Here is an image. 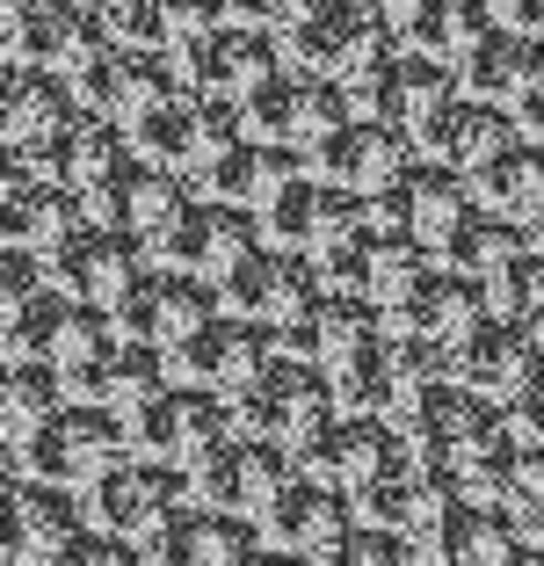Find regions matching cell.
Wrapping results in <instances>:
<instances>
[{
	"label": "cell",
	"mask_w": 544,
	"mask_h": 566,
	"mask_svg": "<svg viewBox=\"0 0 544 566\" xmlns=\"http://www.w3.org/2000/svg\"><path fill=\"white\" fill-rule=\"evenodd\" d=\"M0 566H30V559H8V552H0Z\"/></svg>",
	"instance_id": "91938a15"
},
{
	"label": "cell",
	"mask_w": 544,
	"mask_h": 566,
	"mask_svg": "<svg viewBox=\"0 0 544 566\" xmlns=\"http://www.w3.org/2000/svg\"><path fill=\"white\" fill-rule=\"evenodd\" d=\"M537 73H544V36L509 30V22H494V30L458 59V87L479 95V102H515Z\"/></svg>",
	"instance_id": "d4e9b609"
},
{
	"label": "cell",
	"mask_w": 544,
	"mask_h": 566,
	"mask_svg": "<svg viewBox=\"0 0 544 566\" xmlns=\"http://www.w3.org/2000/svg\"><path fill=\"white\" fill-rule=\"evenodd\" d=\"M501 566H544V545H537V537H523V545H515Z\"/></svg>",
	"instance_id": "11a10c76"
},
{
	"label": "cell",
	"mask_w": 544,
	"mask_h": 566,
	"mask_svg": "<svg viewBox=\"0 0 544 566\" xmlns=\"http://www.w3.org/2000/svg\"><path fill=\"white\" fill-rule=\"evenodd\" d=\"M283 36L276 30H254V22H226V30L211 36H189V44H175V73L189 95H248L254 81H269V73L283 66Z\"/></svg>",
	"instance_id": "8fae6325"
},
{
	"label": "cell",
	"mask_w": 544,
	"mask_h": 566,
	"mask_svg": "<svg viewBox=\"0 0 544 566\" xmlns=\"http://www.w3.org/2000/svg\"><path fill=\"white\" fill-rule=\"evenodd\" d=\"M44 566H138V545L132 537H116V531H81V537H66V545L51 552Z\"/></svg>",
	"instance_id": "7bdbcfd3"
},
{
	"label": "cell",
	"mask_w": 544,
	"mask_h": 566,
	"mask_svg": "<svg viewBox=\"0 0 544 566\" xmlns=\"http://www.w3.org/2000/svg\"><path fill=\"white\" fill-rule=\"evenodd\" d=\"M320 197H327V182H320L313 167H305V175H291V182H283L276 197L262 203L269 240H283V248H305V240H313V226H320Z\"/></svg>",
	"instance_id": "8d00e7d4"
},
{
	"label": "cell",
	"mask_w": 544,
	"mask_h": 566,
	"mask_svg": "<svg viewBox=\"0 0 544 566\" xmlns=\"http://www.w3.org/2000/svg\"><path fill=\"white\" fill-rule=\"evenodd\" d=\"M44 254L36 248H8V240H0V319L15 313L22 298H36V291H44Z\"/></svg>",
	"instance_id": "ee69618b"
},
{
	"label": "cell",
	"mask_w": 544,
	"mask_h": 566,
	"mask_svg": "<svg viewBox=\"0 0 544 566\" xmlns=\"http://www.w3.org/2000/svg\"><path fill=\"white\" fill-rule=\"evenodd\" d=\"M232 22V0H167V51L189 36H211Z\"/></svg>",
	"instance_id": "f6af8a7d"
},
{
	"label": "cell",
	"mask_w": 544,
	"mask_h": 566,
	"mask_svg": "<svg viewBox=\"0 0 544 566\" xmlns=\"http://www.w3.org/2000/svg\"><path fill=\"white\" fill-rule=\"evenodd\" d=\"M8 44H15V59H30V66L73 73L81 59H95V51L109 44V30H102L95 0H30V8L8 15Z\"/></svg>",
	"instance_id": "2e32d148"
},
{
	"label": "cell",
	"mask_w": 544,
	"mask_h": 566,
	"mask_svg": "<svg viewBox=\"0 0 544 566\" xmlns=\"http://www.w3.org/2000/svg\"><path fill=\"white\" fill-rule=\"evenodd\" d=\"M464 494L472 501H494V509H523L530 494H544V443H530L523 429L494 421V429L479 436L464 450Z\"/></svg>",
	"instance_id": "7402d4cb"
},
{
	"label": "cell",
	"mask_w": 544,
	"mask_h": 566,
	"mask_svg": "<svg viewBox=\"0 0 544 566\" xmlns=\"http://www.w3.org/2000/svg\"><path fill=\"white\" fill-rule=\"evenodd\" d=\"M348 415H393V327H370L334 364H320Z\"/></svg>",
	"instance_id": "f1b7e54d"
},
{
	"label": "cell",
	"mask_w": 544,
	"mask_h": 566,
	"mask_svg": "<svg viewBox=\"0 0 544 566\" xmlns=\"http://www.w3.org/2000/svg\"><path fill=\"white\" fill-rule=\"evenodd\" d=\"M248 523L254 516H240V509H211V501L189 494L138 552H146L153 566H232L240 552H254Z\"/></svg>",
	"instance_id": "ac0fdd59"
},
{
	"label": "cell",
	"mask_w": 544,
	"mask_h": 566,
	"mask_svg": "<svg viewBox=\"0 0 544 566\" xmlns=\"http://www.w3.org/2000/svg\"><path fill=\"white\" fill-rule=\"evenodd\" d=\"M515 254H530V226H523V218H509V211H494V203H479V197H472V211H464L458 226L443 233L436 262H443V269H458V276H472V283H487L494 269H509Z\"/></svg>",
	"instance_id": "484cf974"
},
{
	"label": "cell",
	"mask_w": 544,
	"mask_h": 566,
	"mask_svg": "<svg viewBox=\"0 0 544 566\" xmlns=\"http://www.w3.org/2000/svg\"><path fill=\"white\" fill-rule=\"evenodd\" d=\"M414 545H421V559H429V566H501L515 545H523V516L464 494L458 509H443V516L414 537Z\"/></svg>",
	"instance_id": "d6986e66"
},
{
	"label": "cell",
	"mask_w": 544,
	"mask_h": 566,
	"mask_svg": "<svg viewBox=\"0 0 544 566\" xmlns=\"http://www.w3.org/2000/svg\"><path fill=\"white\" fill-rule=\"evenodd\" d=\"M262 233H269L262 211H248V203H226V197L189 203V197H181V211L167 218L146 248H153V262H160V269H189V276L226 283L232 269L262 248Z\"/></svg>",
	"instance_id": "3957f363"
},
{
	"label": "cell",
	"mask_w": 544,
	"mask_h": 566,
	"mask_svg": "<svg viewBox=\"0 0 544 566\" xmlns=\"http://www.w3.org/2000/svg\"><path fill=\"white\" fill-rule=\"evenodd\" d=\"M487 319V298H479V283L458 276V269L436 262L429 276L407 291V305L399 313H385V327H407V334H429V342H443V349H458L464 334Z\"/></svg>",
	"instance_id": "cb8c5ba5"
},
{
	"label": "cell",
	"mask_w": 544,
	"mask_h": 566,
	"mask_svg": "<svg viewBox=\"0 0 544 566\" xmlns=\"http://www.w3.org/2000/svg\"><path fill=\"white\" fill-rule=\"evenodd\" d=\"M509 429H523L530 443H544V378H530L523 392L509 400Z\"/></svg>",
	"instance_id": "bcb514c9"
},
{
	"label": "cell",
	"mask_w": 544,
	"mask_h": 566,
	"mask_svg": "<svg viewBox=\"0 0 544 566\" xmlns=\"http://www.w3.org/2000/svg\"><path fill=\"white\" fill-rule=\"evenodd\" d=\"M385 36H399V30H385L363 0H327V8H313L297 30H283V59L305 66V73H348L363 51H378Z\"/></svg>",
	"instance_id": "ffe728a7"
},
{
	"label": "cell",
	"mask_w": 544,
	"mask_h": 566,
	"mask_svg": "<svg viewBox=\"0 0 544 566\" xmlns=\"http://www.w3.org/2000/svg\"><path fill=\"white\" fill-rule=\"evenodd\" d=\"M66 313H73V298L59 291V283H44L36 298H22L15 313L0 319V342H8V356H59V334H66Z\"/></svg>",
	"instance_id": "e575fe53"
},
{
	"label": "cell",
	"mask_w": 544,
	"mask_h": 566,
	"mask_svg": "<svg viewBox=\"0 0 544 566\" xmlns=\"http://www.w3.org/2000/svg\"><path fill=\"white\" fill-rule=\"evenodd\" d=\"M523 319L544 334V248L523 254Z\"/></svg>",
	"instance_id": "7dc6e473"
},
{
	"label": "cell",
	"mask_w": 544,
	"mask_h": 566,
	"mask_svg": "<svg viewBox=\"0 0 544 566\" xmlns=\"http://www.w3.org/2000/svg\"><path fill=\"white\" fill-rule=\"evenodd\" d=\"M393 421H399V436H407L414 458H429V465H464V450L494 429L501 415H494V400L472 392L464 378H436V385H421Z\"/></svg>",
	"instance_id": "ba28073f"
},
{
	"label": "cell",
	"mask_w": 544,
	"mask_h": 566,
	"mask_svg": "<svg viewBox=\"0 0 544 566\" xmlns=\"http://www.w3.org/2000/svg\"><path fill=\"white\" fill-rule=\"evenodd\" d=\"M487 8H494V22H509V30L544 36V0H487Z\"/></svg>",
	"instance_id": "c3c4849f"
},
{
	"label": "cell",
	"mask_w": 544,
	"mask_h": 566,
	"mask_svg": "<svg viewBox=\"0 0 544 566\" xmlns=\"http://www.w3.org/2000/svg\"><path fill=\"white\" fill-rule=\"evenodd\" d=\"M109 44L132 51H167V0H95Z\"/></svg>",
	"instance_id": "ab89813d"
},
{
	"label": "cell",
	"mask_w": 544,
	"mask_h": 566,
	"mask_svg": "<svg viewBox=\"0 0 544 566\" xmlns=\"http://www.w3.org/2000/svg\"><path fill=\"white\" fill-rule=\"evenodd\" d=\"M283 356V342H276V327L269 319H254V313H218V319H203L189 342H175L167 349V370L175 378H189V385H211V392H240V385H254L269 364Z\"/></svg>",
	"instance_id": "8992f818"
},
{
	"label": "cell",
	"mask_w": 544,
	"mask_h": 566,
	"mask_svg": "<svg viewBox=\"0 0 544 566\" xmlns=\"http://www.w3.org/2000/svg\"><path fill=\"white\" fill-rule=\"evenodd\" d=\"M363 8H370V15L385 22V30H399V22L414 15V0H363Z\"/></svg>",
	"instance_id": "f5cc1de1"
},
{
	"label": "cell",
	"mask_w": 544,
	"mask_h": 566,
	"mask_svg": "<svg viewBox=\"0 0 544 566\" xmlns=\"http://www.w3.org/2000/svg\"><path fill=\"white\" fill-rule=\"evenodd\" d=\"M66 81H73V102H81V109H109L116 117V109H124V81H132V44H102Z\"/></svg>",
	"instance_id": "74e56055"
},
{
	"label": "cell",
	"mask_w": 544,
	"mask_h": 566,
	"mask_svg": "<svg viewBox=\"0 0 544 566\" xmlns=\"http://www.w3.org/2000/svg\"><path fill=\"white\" fill-rule=\"evenodd\" d=\"M22 472L30 480H59L81 494L95 472H109L124 450H132V429H124V415L116 407H95V400H66L51 421H36L30 436H22Z\"/></svg>",
	"instance_id": "6da1fadb"
},
{
	"label": "cell",
	"mask_w": 544,
	"mask_h": 566,
	"mask_svg": "<svg viewBox=\"0 0 544 566\" xmlns=\"http://www.w3.org/2000/svg\"><path fill=\"white\" fill-rule=\"evenodd\" d=\"M334 415H342V400H334L327 370L305 364V356H276L254 385L232 392V429L240 436H269V443H291V450L313 429H327Z\"/></svg>",
	"instance_id": "7a4b0ae2"
},
{
	"label": "cell",
	"mask_w": 544,
	"mask_h": 566,
	"mask_svg": "<svg viewBox=\"0 0 544 566\" xmlns=\"http://www.w3.org/2000/svg\"><path fill=\"white\" fill-rule=\"evenodd\" d=\"M297 95H305V66H276L269 81H254L248 95H240L248 138H291L297 146Z\"/></svg>",
	"instance_id": "d590c367"
},
{
	"label": "cell",
	"mask_w": 544,
	"mask_h": 566,
	"mask_svg": "<svg viewBox=\"0 0 544 566\" xmlns=\"http://www.w3.org/2000/svg\"><path fill=\"white\" fill-rule=\"evenodd\" d=\"M509 109H515V124H523V138H544V73L509 102Z\"/></svg>",
	"instance_id": "681fc988"
},
{
	"label": "cell",
	"mask_w": 544,
	"mask_h": 566,
	"mask_svg": "<svg viewBox=\"0 0 544 566\" xmlns=\"http://www.w3.org/2000/svg\"><path fill=\"white\" fill-rule=\"evenodd\" d=\"M0 349H8V342H0Z\"/></svg>",
	"instance_id": "be15d7a7"
},
{
	"label": "cell",
	"mask_w": 544,
	"mask_h": 566,
	"mask_svg": "<svg viewBox=\"0 0 544 566\" xmlns=\"http://www.w3.org/2000/svg\"><path fill=\"white\" fill-rule=\"evenodd\" d=\"M87 218V203H81V189H66V182H51V175H22L15 189H0V240L8 248H59V240L73 233Z\"/></svg>",
	"instance_id": "603a6c76"
},
{
	"label": "cell",
	"mask_w": 544,
	"mask_h": 566,
	"mask_svg": "<svg viewBox=\"0 0 544 566\" xmlns=\"http://www.w3.org/2000/svg\"><path fill=\"white\" fill-rule=\"evenodd\" d=\"M429 254L436 248H421L414 233H378V248H370V276H363V298L378 305V313H399V305H407V291L436 269Z\"/></svg>",
	"instance_id": "836d02e7"
},
{
	"label": "cell",
	"mask_w": 544,
	"mask_h": 566,
	"mask_svg": "<svg viewBox=\"0 0 544 566\" xmlns=\"http://www.w3.org/2000/svg\"><path fill=\"white\" fill-rule=\"evenodd\" d=\"M81 203H87V218H102V226H124V233L153 240L167 218L181 211V167H160V160L124 153L95 189H81Z\"/></svg>",
	"instance_id": "5bb4252c"
},
{
	"label": "cell",
	"mask_w": 544,
	"mask_h": 566,
	"mask_svg": "<svg viewBox=\"0 0 544 566\" xmlns=\"http://www.w3.org/2000/svg\"><path fill=\"white\" fill-rule=\"evenodd\" d=\"M363 523V509H356V494H342L334 480H313V472H297L291 486L276 494V509L262 516V531L276 537V545H291V552H305V559H327L334 545H342L348 531Z\"/></svg>",
	"instance_id": "e0dca14e"
},
{
	"label": "cell",
	"mask_w": 544,
	"mask_h": 566,
	"mask_svg": "<svg viewBox=\"0 0 544 566\" xmlns=\"http://www.w3.org/2000/svg\"><path fill=\"white\" fill-rule=\"evenodd\" d=\"M399 189H407V233L421 248H443V233L472 211V175L450 160H414Z\"/></svg>",
	"instance_id": "4316f807"
},
{
	"label": "cell",
	"mask_w": 544,
	"mask_h": 566,
	"mask_svg": "<svg viewBox=\"0 0 544 566\" xmlns=\"http://www.w3.org/2000/svg\"><path fill=\"white\" fill-rule=\"evenodd\" d=\"M66 400H73L66 370L51 364V356H8V364H0V436H8V443H22L36 421H51Z\"/></svg>",
	"instance_id": "83f0119b"
},
{
	"label": "cell",
	"mask_w": 544,
	"mask_h": 566,
	"mask_svg": "<svg viewBox=\"0 0 544 566\" xmlns=\"http://www.w3.org/2000/svg\"><path fill=\"white\" fill-rule=\"evenodd\" d=\"M87 531V501H73V486L59 480H30V486H0V552L8 559L44 566L66 537Z\"/></svg>",
	"instance_id": "9a60e30c"
},
{
	"label": "cell",
	"mask_w": 544,
	"mask_h": 566,
	"mask_svg": "<svg viewBox=\"0 0 544 566\" xmlns=\"http://www.w3.org/2000/svg\"><path fill=\"white\" fill-rule=\"evenodd\" d=\"M414 559H421V545H414L407 531H393V523H356L320 566H414Z\"/></svg>",
	"instance_id": "f35d334b"
},
{
	"label": "cell",
	"mask_w": 544,
	"mask_h": 566,
	"mask_svg": "<svg viewBox=\"0 0 544 566\" xmlns=\"http://www.w3.org/2000/svg\"><path fill=\"white\" fill-rule=\"evenodd\" d=\"M124 153H132V138H124V124H116L109 109H73V117L59 124L44 146H30L22 160H30L36 175H51V182H66V189H95Z\"/></svg>",
	"instance_id": "44dd1931"
},
{
	"label": "cell",
	"mask_w": 544,
	"mask_h": 566,
	"mask_svg": "<svg viewBox=\"0 0 544 566\" xmlns=\"http://www.w3.org/2000/svg\"><path fill=\"white\" fill-rule=\"evenodd\" d=\"M124 138H132L138 160H160V167H181V175H189V160H197V95L181 87V95L153 102L146 117L124 124Z\"/></svg>",
	"instance_id": "1f68e13d"
},
{
	"label": "cell",
	"mask_w": 544,
	"mask_h": 566,
	"mask_svg": "<svg viewBox=\"0 0 544 566\" xmlns=\"http://www.w3.org/2000/svg\"><path fill=\"white\" fill-rule=\"evenodd\" d=\"M407 132H414V153H421V160H450V167H464V175H479L494 153H509L515 138H523V124H515L509 102H479V95L458 87V95H443L436 109H421Z\"/></svg>",
	"instance_id": "52a82bcc"
},
{
	"label": "cell",
	"mask_w": 544,
	"mask_h": 566,
	"mask_svg": "<svg viewBox=\"0 0 544 566\" xmlns=\"http://www.w3.org/2000/svg\"><path fill=\"white\" fill-rule=\"evenodd\" d=\"M305 160H313V175H327V182H342V189H385V182H399L421 153H414V132L407 124H393V117H348L342 132H327L320 146H305Z\"/></svg>",
	"instance_id": "9c48e42d"
},
{
	"label": "cell",
	"mask_w": 544,
	"mask_h": 566,
	"mask_svg": "<svg viewBox=\"0 0 544 566\" xmlns=\"http://www.w3.org/2000/svg\"><path fill=\"white\" fill-rule=\"evenodd\" d=\"M138 269H146L138 262V233L102 226V218H81L59 248H44V276L59 283L66 298H87V305H109Z\"/></svg>",
	"instance_id": "7c38bea8"
},
{
	"label": "cell",
	"mask_w": 544,
	"mask_h": 566,
	"mask_svg": "<svg viewBox=\"0 0 544 566\" xmlns=\"http://www.w3.org/2000/svg\"><path fill=\"white\" fill-rule=\"evenodd\" d=\"M189 494L211 501V509H240V429L218 436L197 465H189Z\"/></svg>",
	"instance_id": "60d3db41"
},
{
	"label": "cell",
	"mask_w": 544,
	"mask_h": 566,
	"mask_svg": "<svg viewBox=\"0 0 544 566\" xmlns=\"http://www.w3.org/2000/svg\"><path fill=\"white\" fill-rule=\"evenodd\" d=\"M515 516H523V537H537V545H544V494H530Z\"/></svg>",
	"instance_id": "db71d44e"
},
{
	"label": "cell",
	"mask_w": 544,
	"mask_h": 566,
	"mask_svg": "<svg viewBox=\"0 0 544 566\" xmlns=\"http://www.w3.org/2000/svg\"><path fill=\"white\" fill-rule=\"evenodd\" d=\"M226 313V291H218L211 276H189V269H160V305H153V342L160 349H175V342H189V334L203 327V319Z\"/></svg>",
	"instance_id": "d6a6232c"
},
{
	"label": "cell",
	"mask_w": 544,
	"mask_h": 566,
	"mask_svg": "<svg viewBox=\"0 0 544 566\" xmlns=\"http://www.w3.org/2000/svg\"><path fill=\"white\" fill-rule=\"evenodd\" d=\"M153 305H160V269H138L109 298V327L124 334V342H153Z\"/></svg>",
	"instance_id": "b9f144b4"
},
{
	"label": "cell",
	"mask_w": 544,
	"mask_h": 566,
	"mask_svg": "<svg viewBox=\"0 0 544 566\" xmlns=\"http://www.w3.org/2000/svg\"><path fill=\"white\" fill-rule=\"evenodd\" d=\"M450 378H464L487 400H515L530 378H544V342L530 319H501L487 313L458 349H450Z\"/></svg>",
	"instance_id": "4fadbf2b"
},
{
	"label": "cell",
	"mask_w": 544,
	"mask_h": 566,
	"mask_svg": "<svg viewBox=\"0 0 544 566\" xmlns=\"http://www.w3.org/2000/svg\"><path fill=\"white\" fill-rule=\"evenodd\" d=\"M22 175H30V160H22V146H15V138H0V189H15Z\"/></svg>",
	"instance_id": "f907efd6"
},
{
	"label": "cell",
	"mask_w": 544,
	"mask_h": 566,
	"mask_svg": "<svg viewBox=\"0 0 544 566\" xmlns=\"http://www.w3.org/2000/svg\"><path fill=\"white\" fill-rule=\"evenodd\" d=\"M232 566H313L305 552H291V545H276V552H240Z\"/></svg>",
	"instance_id": "816d5d0a"
},
{
	"label": "cell",
	"mask_w": 544,
	"mask_h": 566,
	"mask_svg": "<svg viewBox=\"0 0 544 566\" xmlns=\"http://www.w3.org/2000/svg\"><path fill=\"white\" fill-rule=\"evenodd\" d=\"M487 30H494V8H487V0H414V15L399 22V44H414V51H429V59H443V66H458Z\"/></svg>",
	"instance_id": "4dcf8cb0"
},
{
	"label": "cell",
	"mask_w": 544,
	"mask_h": 566,
	"mask_svg": "<svg viewBox=\"0 0 544 566\" xmlns=\"http://www.w3.org/2000/svg\"><path fill=\"white\" fill-rule=\"evenodd\" d=\"M138 566H153V559H138Z\"/></svg>",
	"instance_id": "6125c7cd"
},
{
	"label": "cell",
	"mask_w": 544,
	"mask_h": 566,
	"mask_svg": "<svg viewBox=\"0 0 544 566\" xmlns=\"http://www.w3.org/2000/svg\"><path fill=\"white\" fill-rule=\"evenodd\" d=\"M472 197L509 211V218H523V226H537L544 218V138H515L509 153H494V160L472 175Z\"/></svg>",
	"instance_id": "f546056e"
},
{
	"label": "cell",
	"mask_w": 544,
	"mask_h": 566,
	"mask_svg": "<svg viewBox=\"0 0 544 566\" xmlns=\"http://www.w3.org/2000/svg\"><path fill=\"white\" fill-rule=\"evenodd\" d=\"M407 458V436L393 429L385 415H334L327 429H313L297 443V465L313 472V480H334L342 494H363V486L393 472Z\"/></svg>",
	"instance_id": "30bf717a"
},
{
	"label": "cell",
	"mask_w": 544,
	"mask_h": 566,
	"mask_svg": "<svg viewBox=\"0 0 544 566\" xmlns=\"http://www.w3.org/2000/svg\"><path fill=\"white\" fill-rule=\"evenodd\" d=\"M15 465H22V450L8 443V436H0V486H15Z\"/></svg>",
	"instance_id": "9f6ffc18"
},
{
	"label": "cell",
	"mask_w": 544,
	"mask_h": 566,
	"mask_svg": "<svg viewBox=\"0 0 544 566\" xmlns=\"http://www.w3.org/2000/svg\"><path fill=\"white\" fill-rule=\"evenodd\" d=\"M124 429H132V450L167 458V465L189 472L203 450L218 443V436H232V400H226V392H211V385L167 378L146 407H132V415H124Z\"/></svg>",
	"instance_id": "5b68a950"
},
{
	"label": "cell",
	"mask_w": 544,
	"mask_h": 566,
	"mask_svg": "<svg viewBox=\"0 0 544 566\" xmlns=\"http://www.w3.org/2000/svg\"><path fill=\"white\" fill-rule=\"evenodd\" d=\"M81 494H87V523L146 545L181 501H189V472L167 465V458H146V450H124V458H116L109 472H95Z\"/></svg>",
	"instance_id": "277c9868"
},
{
	"label": "cell",
	"mask_w": 544,
	"mask_h": 566,
	"mask_svg": "<svg viewBox=\"0 0 544 566\" xmlns=\"http://www.w3.org/2000/svg\"><path fill=\"white\" fill-rule=\"evenodd\" d=\"M530 240H537V248H544V218H537V226H530Z\"/></svg>",
	"instance_id": "680465c9"
},
{
	"label": "cell",
	"mask_w": 544,
	"mask_h": 566,
	"mask_svg": "<svg viewBox=\"0 0 544 566\" xmlns=\"http://www.w3.org/2000/svg\"><path fill=\"white\" fill-rule=\"evenodd\" d=\"M0 66H15V44H8V22H0Z\"/></svg>",
	"instance_id": "6f0895ef"
},
{
	"label": "cell",
	"mask_w": 544,
	"mask_h": 566,
	"mask_svg": "<svg viewBox=\"0 0 544 566\" xmlns=\"http://www.w3.org/2000/svg\"><path fill=\"white\" fill-rule=\"evenodd\" d=\"M414 566H429V559H414Z\"/></svg>",
	"instance_id": "94428289"
}]
</instances>
